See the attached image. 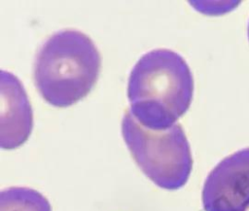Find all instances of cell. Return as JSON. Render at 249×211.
<instances>
[{
    "instance_id": "obj_6",
    "label": "cell",
    "mask_w": 249,
    "mask_h": 211,
    "mask_svg": "<svg viewBox=\"0 0 249 211\" xmlns=\"http://www.w3.org/2000/svg\"><path fill=\"white\" fill-rule=\"evenodd\" d=\"M0 211H52L47 198L35 190L12 187L0 193Z\"/></svg>"
},
{
    "instance_id": "obj_2",
    "label": "cell",
    "mask_w": 249,
    "mask_h": 211,
    "mask_svg": "<svg viewBox=\"0 0 249 211\" xmlns=\"http://www.w3.org/2000/svg\"><path fill=\"white\" fill-rule=\"evenodd\" d=\"M100 66V53L89 36L62 30L41 47L34 63V82L48 103L67 107L89 94Z\"/></svg>"
},
{
    "instance_id": "obj_8",
    "label": "cell",
    "mask_w": 249,
    "mask_h": 211,
    "mask_svg": "<svg viewBox=\"0 0 249 211\" xmlns=\"http://www.w3.org/2000/svg\"><path fill=\"white\" fill-rule=\"evenodd\" d=\"M247 211H249V210H247Z\"/></svg>"
},
{
    "instance_id": "obj_1",
    "label": "cell",
    "mask_w": 249,
    "mask_h": 211,
    "mask_svg": "<svg viewBox=\"0 0 249 211\" xmlns=\"http://www.w3.org/2000/svg\"><path fill=\"white\" fill-rule=\"evenodd\" d=\"M194 78L189 65L175 52L153 50L132 68L127 85L129 112L144 127L163 130L189 109Z\"/></svg>"
},
{
    "instance_id": "obj_3",
    "label": "cell",
    "mask_w": 249,
    "mask_h": 211,
    "mask_svg": "<svg viewBox=\"0 0 249 211\" xmlns=\"http://www.w3.org/2000/svg\"><path fill=\"white\" fill-rule=\"evenodd\" d=\"M122 133L135 162L156 185L178 190L187 183L193 158L181 124L152 130L142 126L127 110L122 122Z\"/></svg>"
},
{
    "instance_id": "obj_4",
    "label": "cell",
    "mask_w": 249,
    "mask_h": 211,
    "mask_svg": "<svg viewBox=\"0 0 249 211\" xmlns=\"http://www.w3.org/2000/svg\"><path fill=\"white\" fill-rule=\"evenodd\" d=\"M205 211L249 210V147L221 160L202 189Z\"/></svg>"
},
{
    "instance_id": "obj_5",
    "label": "cell",
    "mask_w": 249,
    "mask_h": 211,
    "mask_svg": "<svg viewBox=\"0 0 249 211\" xmlns=\"http://www.w3.org/2000/svg\"><path fill=\"white\" fill-rule=\"evenodd\" d=\"M0 98V144L12 150L23 144L31 133L32 109L20 81L10 72H1Z\"/></svg>"
},
{
    "instance_id": "obj_7",
    "label": "cell",
    "mask_w": 249,
    "mask_h": 211,
    "mask_svg": "<svg viewBox=\"0 0 249 211\" xmlns=\"http://www.w3.org/2000/svg\"><path fill=\"white\" fill-rule=\"evenodd\" d=\"M248 39H249V24H248Z\"/></svg>"
}]
</instances>
